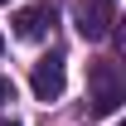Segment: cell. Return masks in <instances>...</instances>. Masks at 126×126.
<instances>
[{
    "mask_svg": "<svg viewBox=\"0 0 126 126\" xmlns=\"http://www.w3.org/2000/svg\"><path fill=\"white\" fill-rule=\"evenodd\" d=\"M87 87H92V97H87V102H92V116H111V111L121 107V97H126V87H121V68H116V63L111 58H97L92 68H87Z\"/></svg>",
    "mask_w": 126,
    "mask_h": 126,
    "instance_id": "1",
    "label": "cell"
},
{
    "mask_svg": "<svg viewBox=\"0 0 126 126\" xmlns=\"http://www.w3.org/2000/svg\"><path fill=\"white\" fill-rule=\"evenodd\" d=\"M29 87L39 102H58L63 97V53H44L29 73Z\"/></svg>",
    "mask_w": 126,
    "mask_h": 126,
    "instance_id": "2",
    "label": "cell"
},
{
    "mask_svg": "<svg viewBox=\"0 0 126 126\" xmlns=\"http://www.w3.org/2000/svg\"><path fill=\"white\" fill-rule=\"evenodd\" d=\"M107 29H111V5L78 0V34L82 39H107Z\"/></svg>",
    "mask_w": 126,
    "mask_h": 126,
    "instance_id": "3",
    "label": "cell"
},
{
    "mask_svg": "<svg viewBox=\"0 0 126 126\" xmlns=\"http://www.w3.org/2000/svg\"><path fill=\"white\" fill-rule=\"evenodd\" d=\"M48 24H53L48 10H19V15H15V34H19V39H44Z\"/></svg>",
    "mask_w": 126,
    "mask_h": 126,
    "instance_id": "4",
    "label": "cell"
},
{
    "mask_svg": "<svg viewBox=\"0 0 126 126\" xmlns=\"http://www.w3.org/2000/svg\"><path fill=\"white\" fill-rule=\"evenodd\" d=\"M5 102H15V82L10 78H0V107H5Z\"/></svg>",
    "mask_w": 126,
    "mask_h": 126,
    "instance_id": "5",
    "label": "cell"
},
{
    "mask_svg": "<svg viewBox=\"0 0 126 126\" xmlns=\"http://www.w3.org/2000/svg\"><path fill=\"white\" fill-rule=\"evenodd\" d=\"M102 5H116V0H102Z\"/></svg>",
    "mask_w": 126,
    "mask_h": 126,
    "instance_id": "6",
    "label": "cell"
},
{
    "mask_svg": "<svg viewBox=\"0 0 126 126\" xmlns=\"http://www.w3.org/2000/svg\"><path fill=\"white\" fill-rule=\"evenodd\" d=\"M0 53H5V39H0Z\"/></svg>",
    "mask_w": 126,
    "mask_h": 126,
    "instance_id": "7",
    "label": "cell"
},
{
    "mask_svg": "<svg viewBox=\"0 0 126 126\" xmlns=\"http://www.w3.org/2000/svg\"><path fill=\"white\" fill-rule=\"evenodd\" d=\"M5 126H15V121H5Z\"/></svg>",
    "mask_w": 126,
    "mask_h": 126,
    "instance_id": "8",
    "label": "cell"
},
{
    "mask_svg": "<svg viewBox=\"0 0 126 126\" xmlns=\"http://www.w3.org/2000/svg\"><path fill=\"white\" fill-rule=\"evenodd\" d=\"M0 5H5V0H0Z\"/></svg>",
    "mask_w": 126,
    "mask_h": 126,
    "instance_id": "9",
    "label": "cell"
}]
</instances>
